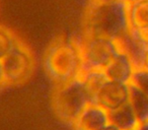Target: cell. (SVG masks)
Segmentation results:
<instances>
[{"mask_svg":"<svg viewBox=\"0 0 148 130\" xmlns=\"http://www.w3.org/2000/svg\"><path fill=\"white\" fill-rule=\"evenodd\" d=\"M75 43L80 50L82 66L85 68L103 69L116 55L110 38L84 34Z\"/></svg>","mask_w":148,"mask_h":130,"instance_id":"obj_5","label":"cell"},{"mask_svg":"<svg viewBox=\"0 0 148 130\" xmlns=\"http://www.w3.org/2000/svg\"><path fill=\"white\" fill-rule=\"evenodd\" d=\"M139 36H140V35H139ZM140 37H141L142 39H143L144 41H145L146 43L148 44V34H147V35H144V36H140Z\"/></svg>","mask_w":148,"mask_h":130,"instance_id":"obj_17","label":"cell"},{"mask_svg":"<svg viewBox=\"0 0 148 130\" xmlns=\"http://www.w3.org/2000/svg\"><path fill=\"white\" fill-rule=\"evenodd\" d=\"M139 89L148 95V68L136 69L132 77L131 83Z\"/></svg>","mask_w":148,"mask_h":130,"instance_id":"obj_13","label":"cell"},{"mask_svg":"<svg viewBox=\"0 0 148 130\" xmlns=\"http://www.w3.org/2000/svg\"><path fill=\"white\" fill-rule=\"evenodd\" d=\"M128 30L140 36L148 34V0H127Z\"/></svg>","mask_w":148,"mask_h":130,"instance_id":"obj_8","label":"cell"},{"mask_svg":"<svg viewBox=\"0 0 148 130\" xmlns=\"http://www.w3.org/2000/svg\"><path fill=\"white\" fill-rule=\"evenodd\" d=\"M128 103L133 109L139 123L148 121V95L130 83V95Z\"/></svg>","mask_w":148,"mask_h":130,"instance_id":"obj_11","label":"cell"},{"mask_svg":"<svg viewBox=\"0 0 148 130\" xmlns=\"http://www.w3.org/2000/svg\"><path fill=\"white\" fill-rule=\"evenodd\" d=\"M1 64L7 85L25 83L35 69V60L31 51L19 41L1 60Z\"/></svg>","mask_w":148,"mask_h":130,"instance_id":"obj_4","label":"cell"},{"mask_svg":"<svg viewBox=\"0 0 148 130\" xmlns=\"http://www.w3.org/2000/svg\"><path fill=\"white\" fill-rule=\"evenodd\" d=\"M138 129L139 130H148V121L140 123L139 126H138Z\"/></svg>","mask_w":148,"mask_h":130,"instance_id":"obj_15","label":"cell"},{"mask_svg":"<svg viewBox=\"0 0 148 130\" xmlns=\"http://www.w3.org/2000/svg\"><path fill=\"white\" fill-rule=\"evenodd\" d=\"M5 85H7V83H6V80H5L4 72H3V68H2V64H1V61H0V89H2Z\"/></svg>","mask_w":148,"mask_h":130,"instance_id":"obj_14","label":"cell"},{"mask_svg":"<svg viewBox=\"0 0 148 130\" xmlns=\"http://www.w3.org/2000/svg\"><path fill=\"white\" fill-rule=\"evenodd\" d=\"M146 68H148V51H147V55H146Z\"/></svg>","mask_w":148,"mask_h":130,"instance_id":"obj_19","label":"cell"},{"mask_svg":"<svg viewBox=\"0 0 148 130\" xmlns=\"http://www.w3.org/2000/svg\"><path fill=\"white\" fill-rule=\"evenodd\" d=\"M132 130H139V129H138V128H135V129H132Z\"/></svg>","mask_w":148,"mask_h":130,"instance_id":"obj_20","label":"cell"},{"mask_svg":"<svg viewBox=\"0 0 148 130\" xmlns=\"http://www.w3.org/2000/svg\"><path fill=\"white\" fill-rule=\"evenodd\" d=\"M110 123L118 130H132L138 128L139 121L129 103L109 112Z\"/></svg>","mask_w":148,"mask_h":130,"instance_id":"obj_10","label":"cell"},{"mask_svg":"<svg viewBox=\"0 0 148 130\" xmlns=\"http://www.w3.org/2000/svg\"><path fill=\"white\" fill-rule=\"evenodd\" d=\"M71 125L74 130H103L111 125L109 112L89 103Z\"/></svg>","mask_w":148,"mask_h":130,"instance_id":"obj_7","label":"cell"},{"mask_svg":"<svg viewBox=\"0 0 148 130\" xmlns=\"http://www.w3.org/2000/svg\"><path fill=\"white\" fill-rule=\"evenodd\" d=\"M48 75L61 85L78 78L82 69V57L75 41H57L48 49L44 59Z\"/></svg>","mask_w":148,"mask_h":130,"instance_id":"obj_1","label":"cell"},{"mask_svg":"<svg viewBox=\"0 0 148 130\" xmlns=\"http://www.w3.org/2000/svg\"><path fill=\"white\" fill-rule=\"evenodd\" d=\"M112 1H115V0H95V3H108L112 2Z\"/></svg>","mask_w":148,"mask_h":130,"instance_id":"obj_16","label":"cell"},{"mask_svg":"<svg viewBox=\"0 0 148 130\" xmlns=\"http://www.w3.org/2000/svg\"><path fill=\"white\" fill-rule=\"evenodd\" d=\"M127 29V0H115L95 3L88 13L84 34L111 38Z\"/></svg>","mask_w":148,"mask_h":130,"instance_id":"obj_2","label":"cell"},{"mask_svg":"<svg viewBox=\"0 0 148 130\" xmlns=\"http://www.w3.org/2000/svg\"><path fill=\"white\" fill-rule=\"evenodd\" d=\"M89 103L90 98L79 78L58 85L53 97V106L57 116L70 124L76 120Z\"/></svg>","mask_w":148,"mask_h":130,"instance_id":"obj_3","label":"cell"},{"mask_svg":"<svg viewBox=\"0 0 148 130\" xmlns=\"http://www.w3.org/2000/svg\"><path fill=\"white\" fill-rule=\"evenodd\" d=\"M130 95V83H122L108 80L91 99L93 103L108 112L128 103Z\"/></svg>","mask_w":148,"mask_h":130,"instance_id":"obj_6","label":"cell"},{"mask_svg":"<svg viewBox=\"0 0 148 130\" xmlns=\"http://www.w3.org/2000/svg\"><path fill=\"white\" fill-rule=\"evenodd\" d=\"M103 70L109 80L130 83L135 72V67L126 55L116 54Z\"/></svg>","mask_w":148,"mask_h":130,"instance_id":"obj_9","label":"cell"},{"mask_svg":"<svg viewBox=\"0 0 148 130\" xmlns=\"http://www.w3.org/2000/svg\"><path fill=\"white\" fill-rule=\"evenodd\" d=\"M103 130H118L117 128H115L114 126H112V125H110V126H108L106 129H103Z\"/></svg>","mask_w":148,"mask_h":130,"instance_id":"obj_18","label":"cell"},{"mask_svg":"<svg viewBox=\"0 0 148 130\" xmlns=\"http://www.w3.org/2000/svg\"><path fill=\"white\" fill-rule=\"evenodd\" d=\"M17 42L18 41L8 30L0 27V61L10 52Z\"/></svg>","mask_w":148,"mask_h":130,"instance_id":"obj_12","label":"cell"}]
</instances>
